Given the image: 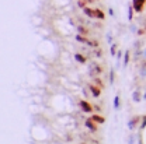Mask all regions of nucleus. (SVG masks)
I'll return each instance as SVG.
<instances>
[{
	"label": "nucleus",
	"mask_w": 146,
	"mask_h": 144,
	"mask_svg": "<svg viewBox=\"0 0 146 144\" xmlns=\"http://www.w3.org/2000/svg\"><path fill=\"white\" fill-rule=\"evenodd\" d=\"M101 73H103V67H101L100 64H97V63H91L90 66H89V76H90L91 78L100 76Z\"/></svg>",
	"instance_id": "f257e3e1"
},
{
	"label": "nucleus",
	"mask_w": 146,
	"mask_h": 144,
	"mask_svg": "<svg viewBox=\"0 0 146 144\" xmlns=\"http://www.w3.org/2000/svg\"><path fill=\"white\" fill-rule=\"evenodd\" d=\"M141 120H142V116H138V115H136V116H133V118H131V119H129V122H128V129H129L131 132H132V130H135L136 126H138V123H139Z\"/></svg>",
	"instance_id": "f03ea898"
},
{
	"label": "nucleus",
	"mask_w": 146,
	"mask_h": 144,
	"mask_svg": "<svg viewBox=\"0 0 146 144\" xmlns=\"http://www.w3.org/2000/svg\"><path fill=\"white\" fill-rule=\"evenodd\" d=\"M79 107H80V109H82L83 112H87V113L93 112V105H91L90 102L84 101V99H82V101L79 102Z\"/></svg>",
	"instance_id": "7ed1b4c3"
},
{
	"label": "nucleus",
	"mask_w": 146,
	"mask_h": 144,
	"mask_svg": "<svg viewBox=\"0 0 146 144\" xmlns=\"http://www.w3.org/2000/svg\"><path fill=\"white\" fill-rule=\"evenodd\" d=\"M87 87H89L91 95H93L94 98H98V97L101 95V88H100L98 85H96V84H90V85H87Z\"/></svg>",
	"instance_id": "20e7f679"
},
{
	"label": "nucleus",
	"mask_w": 146,
	"mask_h": 144,
	"mask_svg": "<svg viewBox=\"0 0 146 144\" xmlns=\"http://www.w3.org/2000/svg\"><path fill=\"white\" fill-rule=\"evenodd\" d=\"M84 125H86V127H87V129H89L90 132H93V133H94V132H97V126H96V122H94V120H93L91 118H90V119H86Z\"/></svg>",
	"instance_id": "39448f33"
},
{
	"label": "nucleus",
	"mask_w": 146,
	"mask_h": 144,
	"mask_svg": "<svg viewBox=\"0 0 146 144\" xmlns=\"http://www.w3.org/2000/svg\"><path fill=\"white\" fill-rule=\"evenodd\" d=\"M83 13L90 18H96V14H94V9H90V7H84L83 9Z\"/></svg>",
	"instance_id": "423d86ee"
},
{
	"label": "nucleus",
	"mask_w": 146,
	"mask_h": 144,
	"mask_svg": "<svg viewBox=\"0 0 146 144\" xmlns=\"http://www.w3.org/2000/svg\"><path fill=\"white\" fill-rule=\"evenodd\" d=\"M133 13H135V9H133L132 3H129V4H128V20H129V21L133 20Z\"/></svg>",
	"instance_id": "0eeeda50"
},
{
	"label": "nucleus",
	"mask_w": 146,
	"mask_h": 144,
	"mask_svg": "<svg viewBox=\"0 0 146 144\" xmlns=\"http://www.w3.org/2000/svg\"><path fill=\"white\" fill-rule=\"evenodd\" d=\"M76 31H77V34H80V35H89L87 28L83 27V25H77V27H76Z\"/></svg>",
	"instance_id": "6e6552de"
},
{
	"label": "nucleus",
	"mask_w": 146,
	"mask_h": 144,
	"mask_svg": "<svg viewBox=\"0 0 146 144\" xmlns=\"http://www.w3.org/2000/svg\"><path fill=\"white\" fill-rule=\"evenodd\" d=\"M132 99H133V102H139L141 99H142V97H141V91L139 90H135L132 92Z\"/></svg>",
	"instance_id": "1a4fd4ad"
},
{
	"label": "nucleus",
	"mask_w": 146,
	"mask_h": 144,
	"mask_svg": "<svg viewBox=\"0 0 146 144\" xmlns=\"http://www.w3.org/2000/svg\"><path fill=\"white\" fill-rule=\"evenodd\" d=\"M91 119H93L96 123H100V125H103V123L106 122V119H104L103 116H100V115H91Z\"/></svg>",
	"instance_id": "9d476101"
},
{
	"label": "nucleus",
	"mask_w": 146,
	"mask_h": 144,
	"mask_svg": "<svg viewBox=\"0 0 146 144\" xmlns=\"http://www.w3.org/2000/svg\"><path fill=\"white\" fill-rule=\"evenodd\" d=\"M74 59H76V62H79L80 64H84V63H86V57L80 53H74Z\"/></svg>",
	"instance_id": "9b49d317"
},
{
	"label": "nucleus",
	"mask_w": 146,
	"mask_h": 144,
	"mask_svg": "<svg viewBox=\"0 0 146 144\" xmlns=\"http://www.w3.org/2000/svg\"><path fill=\"white\" fill-rule=\"evenodd\" d=\"M94 14H96V18H98V20H104L106 18V14L100 9H94Z\"/></svg>",
	"instance_id": "f8f14e48"
},
{
	"label": "nucleus",
	"mask_w": 146,
	"mask_h": 144,
	"mask_svg": "<svg viewBox=\"0 0 146 144\" xmlns=\"http://www.w3.org/2000/svg\"><path fill=\"white\" fill-rule=\"evenodd\" d=\"M76 41H79L80 43H89V39H87V38H84L83 35H80V34H77V35H76Z\"/></svg>",
	"instance_id": "ddd939ff"
},
{
	"label": "nucleus",
	"mask_w": 146,
	"mask_h": 144,
	"mask_svg": "<svg viewBox=\"0 0 146 144\" xmlns=\"http://www.w3.org/2000/svg\"><path fill=\"white\" fill-rule=\"evenodd\" d=\"M129 57H131V52L127 51L125 55H124V67H127L128 66V63H129Z\"/></svg>",
	"instance_id": "4468645a"
},
{
	"label": "nucleus",
	"mask_w": 146,
	"mask_h": 144,
	"mask_svg": "<svg viewBox=\"0 0 146 144\" xmlns=\"http://www.w3.org/2000/svg\"><path fill=\"white\" fill-rule=\"evenodd\" d=\"M93 80H94V84H96V85H98V87H100L101 90L104 88V84H103V81H101V80H100L98 77H94Z\"/></svg>",
	"instance_id": "2eb2a0df"
},
{
	"label": "nucleus",
	"mask_w": 146,
	"mask_h": 144,
	"mask_svg": "<svg viewBox=\"0 0 146 144\" xmlns=\"http://www.w3.org/2000/svg\"><path fill=\"white\" fill-rule=\"evenodd\" d=\"M110 52H111V56H115V55L118 53V52H117V43H112V45H111V48H110Z\"/></svg>",
	"instance_id": "dca6fc26"
},
{
	"label": "nucleus",
	"mask_w": 146,
	"mask_h": 144,
	"mask_svg": "<svg viewBox=\"0 0 146 144\" xmlns=\"http://www.w3.org/2000/svg\"><path fill=\"white\" fill-rule=\"evenodd\" d=\"M114 108L119 109V95H115V98H114Z\"/></svg>",
	"instance_id": "f3484780"
},
{
	"label": "nucleus",
	"mask_w": 146,
	"mask_h": 144,
	"mask_svg": "<svg viewBox=\"0 0 146 144\" xmlns=\"http://www.w3.org/2000/svg\"><path fill=\"white\" fill-rule=\"evenodd\" d=\"M87 45L91 46V48H98V42H97V41H89Z\"/></svg>",
	"instance_id": "a211bd4d"
},
{
	"label": "nucleus",
	"mask_w": 146,
	"mask_h": 144,
	"mask_svg": "<svg viewBox=\"0 0 146 144\" xmlns=\"http://www.w3.org/2000/svg\"><path fill=\"white\" fill-rule=\"evenodd\" d=\"M79 7H82V9L87 7V0H79Z\"/></svg>",
	"instance_id": "6ab92c4d"
},
{
	"label": "nucleus",
	"mask_w": 146,
	"mask_h": 144,
	"mask_svg": "<svg viewBox=\"0 0 146 144\" xmlns=\"http://www.w3.org/2000/svg\"><path fill=\"white\" fill-rule=\"evenodd\" d=\"M145 127H146V115L145 116H142V120H141V129L143 130Z\"/></svg>",
	"instance_id": "aec40b11"
},
{
	"label": "nucleus",
	"mask_w": 146,
	"mask_h": 144,
	"mask_svg": "<svg viewBox=\"0 0 146 144\" xmlns=\"http://www.w3.org/2000/svg\"><path fill=\"white\" fill-rule=\"evenodd\" d=\"M114 77H115V73H114V69H111V72H110V83L111 84L114 83Z\"/></svg>",
	"instance_id": "412c9836"
},
{
	"label": "nucleus",
	"mask_w": 146,
	"mask_h": 144,
	"mask_svg": "<svg viewBox=\"0 0 146 144\" xmlns=\"http://www.w3.org/2000/svg\"><path fill=\"white\" fill-rule=\"evenodd\" d=\"M94 56H97V57H101V56H103V52H101V49L96 51V53H94Z\"/></svg>",
	"instance_id": "4be33fe9"
},
{
	"label": "nucleus",
	"mask_w": 146,
	"mask_h": 144,
	"mask_svg": "<svg viewBox=\"0 0 146 144\" xmlns=\"http://www.w3.org/2000/svg\"><path fill=\"white\" fill-rule=\"evenodd\" d=\"M107 41H108V43H111V42H112V35H111V32H108V34H107Z\"/></svg>",
	"instance_id": "5701e85b"
},
{
	"label": "nucleus",
	"mask_w": 146,
	"mask_h": 144,
	"mask_svg": "<svg viewBox=\"0 0 146 144\" xmlns=\"http://www.w3.org/2000/svg\"><path fill=\"white\" fill-rule=\"evenodd\" d=\"M128 141H129V143H128V144H133V136H132V134L129 136V139H128Z\"/></svg>",
	"instance_id": "b1692460"
},
{
	"label": "nucleus",
	"mask_w": 146,
	"mask_h": 144,
	"mask_svg": "<svg viewBox=\"0 0 146 144\" xmlns=\"http://www.w3.org/2000/svg\"><path fill=\"white\" fill-rule=\"evenodd\" d=\"M143 34H145V30H143V28L138 30V35H143Z\"/></svg>",
	"instance_id": "393cba45"
},
{
	"label": "nucleus",
	"mask_w": 146,
	"mask_h": 144,
	"mask_svg": "<svg viewBox=\"0 0 146 144\" xmlns=\"http://www.w3.org/2000/svg\"><path fill=\"white\" fill-rule=\"evenodd\" d=\"M121 56H122V52L119 51V52L117 53V57H118V62H121Z\"/></svg>",
	"instance_id": "a878e982"
},
{
	"label": "nucleus",
	"mask_w": 146,
	"mask_h": 144,
	"mask_svg": "<svg viewBox=\"0 0 146 144\" xmlns=\"http://www.w3.org/2000/svg\"><path fill=\"white\" fill-rule=\"evenodd\" d=\"M108 14L110 16H114V10L112 9H108Z\"/></svg>",
	"instance_id": "bb28decb"
},
{
	"label": "nucleus",
	"mask_w": 146,
	"mask_h": 144,
	"mask_svg": "<svg viewBox=\"0 0 146 144\" xmlns=\"http://www.w3.org/2000/svg\"><path fill=\"white\" fill-rule=\"evenodd\" d=\"M141 46V43H139V41H136V43H135V49H138Z\"/></svg>",
	"instance_id": "cd10ccee"
},
{
	"label": "nucleus",
	"mask_w": 146,
	"mask_h": 144,
	"mask_svg": "<svg viewBox=\"0 0 146 144\" xmlns=\"http://www.w3.org/2000/svg\"><path fill=\"white\" fill-rule=\"evenodd\" d=\"M131 30H132V32H135V31H136V27H135V25H132V27H131Z\"/></svg>",
	"instance_id": "c85d7f7f"
},
{
	"label": "nucleus",
	"mask_w": 146,
	"mask_h": 144,
	"mask_svg": "<svg viewBox=\"0 0 146 144\" xmlns=\"http://www.w3.org/2000/svg\"><path fill=\"white\" fill-rule=\"evenodd\" d=\"M142 56H143V60H146V51L143 52V53H142Z\"/></svg>",
	"instance_id": "c756f323"
},
{
	"label": "nucleus",
	"mask_w": 146,
	"mask_h": 144,
	"mask_svg": "<svg viewBox=\"0 0 146 144\" xmlns=\"http://www.w3.org/2000/svg\"><path fill=\"white\" fill-rule=\"evenodd\" d=\"M138 144H142V139H141V136H139V140H138Z\"/></svg>",
	"instance_id": "7c9ffc66"
},
{
	"label": "nucleus",
	"mask_w": 146,
	"mask_h": 144,
	"mask_svg": "<svg viewBox=\"0 0 146 144\" xmlns=\"http://www.w3.org/2000/svg\"><path fill=\"white\" fill-rule=\"evenodd\" d=\"M143 99H146V92H145V97H143Z\"/></svg>",
	"instance_id": "2f4dec72"
},
{
	"label": "nucleus",
	"mask_w": 146,
	"mask_h": 144,
	"mask_svg": "<svg viewBox=\"0 0 146 144\" xmlns=\"http://www.w3.org/2000/svg\"><path fill=\"white\" fill-rule=\"evenodd\" d=\"M82 144H83V143H82Z\"/></svg>",
	"instance_id": "473e14b6"
}]
</instances>
